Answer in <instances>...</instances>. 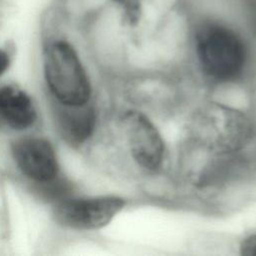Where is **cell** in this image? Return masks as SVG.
I'll return each mask as SVG.
<instances>
[{
	"mask_svg": "<svg viewBox=\"0 0 256 256\" xmlns=\"http://www.w3.org/2000/svg\"><path fill=\"white\" fill-rule=\"evenodd\" d=\"M194 52L203 73L216 83L241 77L249 59L248 44L230 22L198 13L191 30Z\"/></svg>",
	"mask_w": 256,
	"mask_h": 256,
	"instance_id": "obj_1",
	"label": "cell"
},
{
	"mask_svg": "<svg viewBox=\"0 0 256 256\" xmlns=\"http://www.w3.org/2000/svg\"><path fill=\"white\" fill-rule=\"evenodd\" d=\"M253 126L241 111L209 103L198 109L189 124V135L196 148L212 156H233L250 141Z\"/></svg>",
	"mask_w": 256,
	"mask_h": 256,
	"instance_id": "obj_2",
	"label": "cell"
},
{
	"mask_svg": "<svg viewBox=\"0 0 256 256\" xmlns=\"http://www.w3.org/2000/svg\"><path fill=\"white\" fill-rule=\"evenodd\" d=\"M45 77L57 102L65 105L88 103L91 86L73 45L65 39L52 41L44 59Z\"/></svg>",
	"mask_w": 256,
	"mask_h": 256,
	"instance_id": "obj_3",
	"label": "cell"
},
{
	"mask_svg": "<svg viewBox=\"0 0 256 256\" xmlns=\"http://www.w3.org/2000/svg\"><path fill=\"white\" fill-rule=\"evenodd\" d=\"M122 125L135 163L146 171H158L164 161L165 147L155 125L137 110L126 111L122 116Z\"/></svg>",
	"mask_w": 256,
	"mask_h": 256,
	"instance_id": "obj_4",
	"label": "cell"
},
{
	"mask_svg": "<svg viewBox=\"0 0 256 256\" xmlns=\"http://www.w3.org/2000/svg\"><path fill=\"white\" fill-rule=\"evenodd\" d=\"M125 200L118 196L65 199L55 210L58 223L78 230L104 227L123 210Z\"/></svg>",
	"mask_w": 256,
	"mask_h": 256,
	"instance_id": "obj_5",
	"label": "cell"
},
{
	"mask_svg": "<svg viewBox=\"0 0 256 256\" xmlns=\"http://www.w3.org/2000/svg\"><path fill=\"white\" fill-rule=\"evenodd\" d=\"M17 166L36 183L45 182L58 175V162L51 144L41 138L30 137L17 141L13 146Z\"/></svg>",
	"mask_w": 256,
	"mask_h": 256,
	"instance_id": "obj_6",
	"label": "cell"
},
{
	"mask_svg": "<svg viewBox=\"0 0 256 256\" xmlns=\"http://www.w3.org/2000/svg\"><path fill=\"white\" fill-rule=\"evenodd\" d=\"M56 120L63 138L71 144H82L93 133L95 113L87 103L65 105L57 102Z\"/></svg>",
	"mask_w": 256,
	"mask_h": 256,
	"instance_id": "obj_7",
	"label": "cell"
},
{
	"mask_svg": "<svg viewBox=\"0 0 256 256\" xmlns=\"http://www.w3.org/2000/svg\"><path fill=\"white\" fill-rule=\"evenodd\" d=\"M0 119L13 129L29 128L36 119V111L29 96L13 86L1 87Z\"/></svg>",
	"mask_w": 256,
	"mask_h": 256,
	"instance_id": "obj_8",
	"label": "cell"
},
{
	"mask_svg": "<svg viewBox=\"0 0 256 256\" xmlns=\"http://www.w3.org/2000/svg\"><path fill=\"white\" fill-rule=\"evenodd\" d=\"M38 193L49 201H63L70 194L71 186L65 180L58 178V175L51 180L38 183Z\"/></svg>",
	"mask_w": 256,
	"mask_h": 256,
	"instance_id": "obj_9",
	"label": "cell"
},
{
	"mask_svg": "<svg viewBox=\"0 0 256 256\" xmlns=\"http://www.w3.org/2000/svg\"><path fill=\"white\" fill-rule=\"evenodd\" d=\"M240 253L245 256H256V233L247 236L241 242Z\"/></svg>",
	"mask_w": 256,
	"mask_h": 256,
	"instance_id": "obj_10",
	"label": "cell"
},
{
	"mask_svg": "<svg viewBox=\"0 0 256 256\" xmlns=\"http://www.w3.org/2000/svg\"><path fill=\"white\" fill-rule=\"evenodd\" d=\"M9 65V57L7 53L0 48V75H2Z\"/></svg>",
	"mask_w": 256,
	"mask_h": 256,
	"instance_id": "obj_11",
	"label": "cell"
},
{
	"mask_svg": "<svg viewBox=\"0 0 256 256\" xmlns=\"http://www.w3.org/2000/svg\"><path fill=\"white\" fill-rule=\"evenodd\" d=\"M248 23H249V25H250V28H251L252 32H253L254 35L256 36V18L249 20Z\"/></svg>",
	"mask_w": 256,
	"mask_h": 256,
	"instance_id": "obj_12",
	"label": "cell"
}]
</instances>
